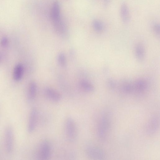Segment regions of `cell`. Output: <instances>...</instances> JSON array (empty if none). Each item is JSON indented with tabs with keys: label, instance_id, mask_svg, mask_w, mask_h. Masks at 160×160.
Masks as SVG:
<instances>
[{
	"label": "cell",
	"instance_id": "obj_9",
	"mask_svg": "<svg viewBox=\"0 0 160 160\" xmlns=\"http://www.w3.org/2000/svg\"><path fill=\"white\" fill-rule=\"evenodd\" d=\"M50 16L52 22L61 19L60 5L59 2L58 0L55 1L53 3Z\"/></svg>",
	"mask_w": 160,
	"mask_h": 160
},
{
	"label": "cell",
	"instance_id": "obj_2",
	"mask_svg": "<svg viewBox=\"0 0 160 160\" xmlns=\"http://www.w3.org/2000/svg\"><path fill=\"white\" fill-rule=\"evenodd\" d=\"M5 145L6 152L8 154H11L14 147V133L11 126H8L5 132Z\"/></svg>",
	"mask_w": 160,
	"mask_h": 160
},
{
	"label": "cell",
	"instance_id": "obj_12",
	"mask_svg": "<svg viewBox=\"0 0 160 160\" xmlns=\"http://www.w3.org/2000/svg\"><path fill=\"white\" fill-rule=\"evenodd\" d=\"M24 72V68L21 63L17 64L15 67L13 72V78L16 81H20L22 78Z\"/></svg>",
	"mask_w": 160,
	"mask_h": 160
},
{
	"label": "cell",
	"instance_id": "obj_4",
	"mask_svg": "<svg viewBox=\"0 0 160 160\" xmlns=\"http://www.w3.org/2000/svg\"><path fill=\"white\" fill-rule=\"evenodd\" d=\"M38 112L37 109L35 108L31 110L28 123L27 130L29 133L33 132L35 129L38 119Z\"/></svg>",
	"mask_w": 160,
	"mask_h": 160
},
{
	"label": "cell",
	"instance_id": "obj_8",
	"mask_svg": "<svg viewBox=\"0 0 160 160\" xmlns=\"http://www.w3.org/2000/svg\"><path fill=\"white\" fill-rule=\"evenodd\" d=\"M44 93L47 98L52 102H59L61 99V94L55 89L49 87L44 89Z\"/></svg>",
	"mask_w": 160,
	"mask_h": 160
},
{
	"label": "cell",
	"instance_id": "obj_17",
	"mask_svg": "<svg viewBox=\"0 0 160 160\" xmlns=\"http://www.w3.org/2000/svg\"><path fill=\"white\" fill-rule=\"evenodd\" d=\"M136 54L137 58L139 60H142L144 56V50L142 46L138 45L136 48Z\"/></svg>",
	"mask_w": 160,
	"mask_h": 160
},
{
	"label": "cell",
	"instance_id": "obj_16",
	"mask_svg": "<svg viewBox=\"0 0 160 160\" xmlns=\"http://www.w3.org/2000/svg\"><path fill=\"white\" fill-rule=\"evenodd\" d=\"M58 62L59 65L63 68L65 67L67 65V59L65 55L62 52L59 53L57 57Z\"/></svg>",
	"mask_w": 160,
	"mask_h": 160
},
{
	"label": "cell",
	"instance_id": "obj_11",
	"mask_svg": "<svg viewBox=\"0 0 160 160\" xmlns=\"http://www.w3.org/2000/svg\"><path fill=\"white\" fill-rule=\"evenodd\" d=\"M37 90L36 82L32 81L29 83L27 94L28 100L29 102H33L35 99Z\"/></svg>",
	"mask_w": 160,
	"mask_h": 160
},
{
	"label": "cell",
	"instance_id": "obj_5",
	"mask_svg": "<svg viewBox=\"0 0 160 160\" xmlns=\"http://www.w3.org/2000/svg\"><path fill=\"white\" fill-rule=\"evenodd\" d=\"M85 151L87 155L89 158L94 159H100L104 155L102 150L92 145H87L85 147Z\"/></svg>",
	"mask_w": 160,
	"mask_h": 160
},
{
	"label": "cell",
	"instance_id": "obj_7",
	"mask_svg": "<svg viewBox=\"0 0 160 160\" xmlns=\"http://www.w3.org/2000/svg\"><path fill=\"white\" fill-rule=\"evenodd\" d=\"M52 23L55 30L59 35L64 38H68V29L61 19Z\"/></svg>",
	"mask_w": 160,
	"mask_h": 160
},
{
	"label": "cell",
	"instance_id": "obj_14",
	"mask_svg": "<svg viewBox=\"0 0 160 160\" xmlns=\"http://www.w3.org/2000/svg\"><path fill=\"white\" fill-rule=\"evenodd\" d=\"M158 120L157 118H153L148 125V132L152 133L155 132L158 127Z\"/></svg>",
	"mask_w": 160,
	"mask_h": 160
},
{
	"label": "cell",
	"instance_id": "obj_3",
	"mask_svg": "<svg viewBox=\"0 0 160 160\" xmlns=\"http://www.w3.org/2000/svg\"><path fill=\"white\" fill-rule=\"evenodd\" d=\"M52 147L49 141L44 140L42 142L39 148V157L40 159L47 160L50 157L52 152Z\"/></svg>",
	"mask_w": 160,
	"mask_h": 160
},
{
	"label": "cell",
	"instance_id": "obj_15",
	"mask_svg": "<svg viewBox=\"0 0 160 160\" xmlns=\"http://www.w3.org/2000/svg\"><path fill=\"white\" fill-rule=\"evenodd\" d=\"M94 29L98 32H100L103 29L104 25L102 22L98 19L94 20L92 23Z\"/></svg>",
	"mask_w": 160,
	"mask_h": 160
},
{
	"label": "cell",
	"instance_id": "obj_20",
	"mask_svg": "<svg viewBox=\"0 0 160 160\" xmlns=\"http://www.w3.org/2000/svg\"><path fill=\"white\" fill-rule=\"evenodd\" d=\"M2 55L1 52L0 51V66L2 63Z\"/></svg>",
	"mask_w": 160,
	"mask_h": 160
},
{
	"label": "cell",
	"instance_id": "obj_13",
	"mask_svg": "<svg viewBox=\"0 0 160 160\" xmlns=\"http://www.w3.org/2000/svg\"><path fill=\"white\" fill-rule=\"evenodd\" d=\"M79 85L82 90L87 92H91L94 90L92 84L85 80H81L79 82Z\"/></svg>",
	"mask_w": 160,
	"mask_h": 160
},
{
	"label": "cell",
	"instance_id": "obj_1",
	"mask_svg": "<svg viewBox=\"0 0 160 160\" xmlns=\"http://www.w3.org/2000/svg\"><path fill=\"white\" fill-rule=\"evenodd\" d=\"M65 131L67 139L71 142L74 141L78 136V129L74 119L71 117L67 118L65 122Z\"/></svg>",
	"mask_w": 160,
	"mask_h": 160
},
{
	"label": "cell",
	"instance_id": "obj_6",
	"mask_svg": "<svg viewBox=\"0 0 160 160\" xmlns=\"http://www.w3.org/2000/svg\"><path fill=\"white\" fill-rule=\"evenodd\" d=\"M109 119L107 115H103L101 119L98 128V135L101 139L106 137L109 126Z\"/></svg>",
	"mask_w": 160,
	"mask_h": 160
},
{
	"label": "cell",
	"instance_id": "obj_19",
	"mask_svg": "<svg viewBox=\"0 0 160 160\" xmlns=\"http://www.w3.org/2000/svg\"><path fill=\"white\" fill-rule=\"evenodd\" d=\"M153 29L154 32L157 34H159L160 26L157 23H154L152 25Z\"/></svg>",
	"mask_w": 160,
	"mask_h": 160
},
{
	"label": "cell",
	"instance_id": "obj_10",
	"mask_svg": "<svg viewBox=\"0 0 160 160\" xmlns=\"http://www.w3.org/2000/svg\"><path fill=\"white\" fill-rule=\"evenodd\" d=\"M120 16L122 21L124 23H128L130 20V15L129 7L125 3L121 4L120 10Z\"/></svg>",
	"mask_w": 160,
	"mask_h": 160
},
{
	"label": "cell",
	"instance_id": "obj_18",
	"mask_svg": "<svg viewBox=\"0 0 160 160\" xmlns=\"http://www.w3.org/2000/svg\"><path fill=\"white\" fill-rule=\"evenodd\" d=\"M8 39L6 37L2 38L0 41V45L3 48L6 47L8 46Z\"/></svg>",
	"mask_w": 160,
	"mask_h": 160
}]
</instances>
